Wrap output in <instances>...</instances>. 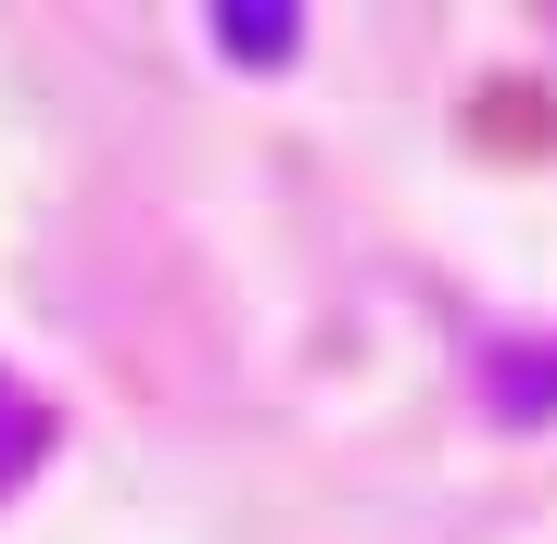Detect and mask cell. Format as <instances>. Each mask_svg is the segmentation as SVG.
I'll return each mask as SVG.
<instances>
[{
    "label": "cell",
    "instance_id": "6da1fadb",
    "mask_svg": "<svg viewBox=\"0 0 557 544\" xmlns=\"http://www.w3.org/2000/svg\"><path fill=\"white\" fill-rule=\"evenodd\" d=\"M26 456H38V406H26V393H0V481L26 469Z\"/></svg>",
    "mask_w": 557,
    "mask_h": 544
}]
</instances>
